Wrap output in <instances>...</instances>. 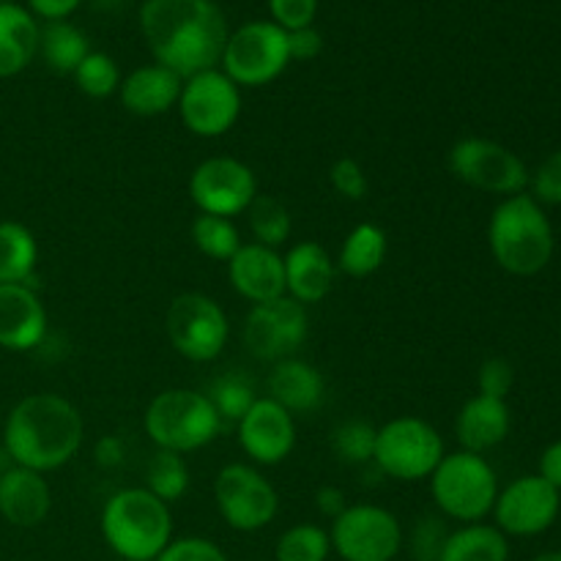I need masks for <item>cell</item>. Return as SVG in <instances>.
I'll return each instance as SVG.
<instances>
[{"label":"cell","mask_w":561,"mask_h":561,"mask_svg":"<svg viewBox=\"0 0 561 561\" xmlns=\"http://www.w3.org/2000/svg\"><path fill=\"white\" fill-rule=\"evenodd\" d=\"M140 31L159 66L181 80L217 69L228 44V20L214 0H146Z\"/></svg>","instance_id":"1"},{"label":"cell","mask_w":561,"mask_h":561,"mask_svg":"<svg viewBox=\"0 0 561 561\" xmlns=\"http://www.w3.org/2000/svg\"><path fill=\"white\" fill-rule=\"evenodd\" d=\"M82 436L85 422L77 405L53 392L22 398L3 425V447L14 466L38 474L69 463L80 453Z\"/></svg>","instance_id":"2"},{"label":"cell","mask_w":561,"mask_h":561,"mask_svg":"<svg viewBox=\"0 0 561 561\" xmlns=\"http://www.w3.org/2000/svg\"><path fill=\"white\" fill-rule=\"evenodd\" d=\"M488 244L504 272L515 277L540 274L553 257V228L531 195L502 201L488 225Z\"/></svg>","instance_id":"3"},{"label":"cell","mask_w":561,"mask_h":561,"mask_svg":"<svg viewBox=\"0 0 561 561\" xmlns=\"http://www.w3.org/2000/svg\"><path fill=\"white\" fill-rule=\"evenodd\" d=\"M102 535L121 559L153 561L173 542L170 504L159 502L146 488L118 491L102 510Z\"/></svg>","instance_id":"4"},{"label":"cell","mask_w":561,"mask_h":561,"mask_svg":"<svg viewBox=\"0 0 561 561\" xmlns=\"http://www.w3.org/2000/svg\"><path fill=\"white\" fill-rule=\"evenodd\" d=\"M142 427L159 449L186 455L208 447L222 431V422L203 392L168 389L148 403Z\"/></svg>","instance_id":"5"},{"label":"cell","mask_w":561,"mask_h":561,"mask_svg":"<svg viewBox=\"0 0 561 561\" xmlns=\"http://www.w3.org/2000/svg\"><path fill=\"white\" fill-rule=\"evenodd\" d=\"M431 496L442 515L460 524H480L499 496L496 471L482 455L460 453L444 455L431 474Z\"/></svg>","instance_id":"6"},{"label":"cell","mask_w":561,"mask_h":561,"mask_svg":"<svg viewBox=\"0 0 561 561\" xmlns=\"http://www.w3.org/2000/svg\"><path fill=\"white\" fill-rule=\"evenodd\" d=\"M444 438L420 416H398L378 427L373 463L383 477L400 482L427 480L444 458Z\"/></svg>","instance_id":"7"},{"label":"cell","mask_w":561,"mask_h":561,"mask_svg":"<svg viewBox=\"0 0 561 561\" xmlns=\"http://www.w3.org/2000/svg\"><path fill=\"white\" fill-rule=\"evenodd\" d=\"M219 64L239 88L268 85L290 64L288 31L272 20L247 22L228 36Z\"/></svg>","instance_id":"8"},{"label":"cell","mask_w":561,"mask_h":561,"mask_svg":"<svg viewBox=\"0 0 561 561\" xmlns=\"http://www.w3.org/2000/svg\"><path fill=\"white\" fill-rule=\"evenodd\" d=\"M170 345L190 362H214L225 351L230 323L222 307L206 294H179L164 316Z\"/></svg>","instance_id":"9"},{"label":"cell","mask_w":561,"mask_h":561,"mask_svg":"<svg viewBox=\"0 0 561 561\" xmlns=\"http://www.w3.org/2000/svg\"><path fill=\"white\" fill-rule=\"evenodd\" d=\"M449 173L463 184L491 195H520L529 186V170L518 153L485 137H463L449 148Z\"/></svg>","instance_id":"10"},{"label":"cell","mask_w":561,"mask_h":561,"mask_svg":"<svg viewBox=\"0 0 561 561\" xmlns=\"http://www.w3.org/2000/svg\"><path fill=\"white\" fill-rule=\"evenodd\" d=\"M329 540L343 561H392L403 548V526L378 504H348L332 520Z\"/></svg>","instance_id":"11"},{"label":"cell","mask_w":561,"mask_h":561,"mask_svg":"<svg viewBox=\"0 0 561 561\" xmlns=\"http://www.w3.org/2000/svg\"><path fill=\"white\" fill-rule=\"evenodd\" d=\"M214 502L225 524L236 531H261L277 518V488L247 463H230L214 480Z\"/></svg>","instance_id":"12"},{"label":"cell","mask_w":561,"mask_h":561,"mask_svg":"<svg viewBox=\"0 0 561 561\" xmlns=\"http://www.w3.org/2000/svg\"><path fill=\"white\" fill-rule=\"evenodd\" d=\"M181 124L197 137H222L241 115V88L225 71L208 69L186 77L179 96Z\"/></svg>","instance_id":"13"},{"label":"cell","mask_w":561,"mask_h":561,"mask_svg":"<svg viewBox=\"0 0 561 561\" xmlns=\"http://www.w3.org/2000/svg\"><path fill=\"white\" fill-rule=\"evenodd\" d=\"M310 334V316L305 305L290 296L252 305L244 321V345L255 359L283 362L296 356V351L307 343Z\"/></svg>","instance_id":"14"},{"label":"cell","mask_w":561,"mask_h":561,"mask_svg":"<svg viewBox=\"0 0 561 561\" xmlns=\"http://www.w3.org/2000/svg\"><path fill=\"white\" fill-rule=\"evenodd\" d=\"M257 195V179L250 164L233 157H211L195 168L190 179V197L201 214L236 217L247 214Z\"/></svg>","instance_id":"15"},{"label":"cell","mask_w":561,"mask_h":561,"mask_svg":"<svg viewBox=\"0 0 561 561\" xmlns=\"http://www.w3.org/2000/svg\"><path fill=\"white\" fill-rule=\"evenodd\" d=\"M496 529L513 537H535L551 529L559 515V491L540 474L520 477L504 488L493 504Z\"/></svg>","instance_id":"16"},{"label":"cell","mask_w":561,"mask_h":561,"mask_svg":"<svg viewBox=\"0 0 561 561\" xmlns=\"http://www.w3.org/2000/svg\"><path fill=\"white\" fill-rule=\"evenodd\" d=\"M239 444L257 466H277L294 453L296 422L294 414L274 403L272 398H257L255 405L241 416Z\"/></svg>","instance_id":"17"},{"label":"cell","mask_w":561,"mask_h":561,"mask_svg":"<svg viewBox=\"0 0 561 561\" xmlns=\"http://www.w3.org/2000/svg\"><path fill=\"white\" fill-rule=\"evenodd\" d=\"M228 279L239 296H244L252 305L279 299L285 294V263L283 255L272 247L263 244H241L228 261Z\"/></svg>","instance_id":"18"},{"label":"cell","mask_w":561,"mask_h":561,"mask_svg":"<svg viewBox=\"0 0 561 561\" xmlns=\"http://www.w3.org/2000/svg\"><path fill=\"white\" fill-rule=\"evenodd\" d=\"M47 337V310L27 285H0V348L33 351Z\"/></svg>","instance_id":"19"},{"label":"cell","mask_w":561,"mask_h":561,"mask_svg":"<svg viewBox=\"0 0 561 561\" xmlns=\"http://www.w3.org/2000/svg\"><path fill=\"white\" fill-rule=\"evenodd\" d=\"M285 263V294L296 299L299 305H318L332 294L334 266L332 255L323 250L318 241H299L290 247L288 255H283Z\"/></svg>","instance_id":"20"},{"label":"cell","mask_w":561,"mask_h":561,"mask_svg":"<svg viewBox=\"0 0 561 561\" xmlns=\"http://www.w3.org/2000/svg\"><path fill=\"white\" fill-rule=\"evenodd\" d=\"M53 507V491H49L44 474L22 466H11L0 480V515L11 526L33 529L44 524Z\"/></svg>","instance_id":"21"},{"label":"cell","mask_w":561,"mask_h":561,"mask_svg":"<svg viewBox=\"0 0 561 561\" xmlns=\"http://www.w3.org/2000/svg\"><path fill=\"white\" fill-rule=\"evenodd\" d=\"M181 85H184V80H181L175 71L164 69V66H140V69L131 71L126 80H121V104H124L131 115L153 118V115L168 113L170 107L179 104Z\"/></svg>","instance_id":"22"},{"label":"cell","mask_w":561,"mask_h":561,"mask_svg":"<svg viewBox=\"0 0 561 561\" xmlns=\"http://www.w3.org/2000/svg\"><path fill=\"white\" fill-rule=\"evenodd\" d=\"M266 387L268 398L283 405L288 414H310L327 398V383H323L318 367L305 359H296V356L272 367Z\"/></svg>","instance_id":"23"},{"label":"cell","mask_w":561,"mask_h":561,"mask_svg":"<svg viewBox=\"0 0 561 561\" xmlns=\"http://www.w3.org/2000/svg\"><path fill=\"white\" fill-rule=\"evenodd\" d=\"M455 436L466 453L482 455L510 436V409L504 400L474 394L455 420Z\"/></svg>","instance_id":"24"},{"label":"cell","mask_w":561,"mask_h":561,"mask_svg":"<svg viewBox=\"0 0 561 561\" xmlns=\"http://www.w3.org/2000/svg\"><path fill=\"white\" fill-rule=\"evenodd\" d=\"M36 16L16 3H0V80L31 66L38 53Z\"/></svg>","instance_id":"25"},{"label":"cell","mask_w":561,"mask_h":561,"mask_svg":"<svg viewBox=\"0 0 561 561\" xmlns=\"http://www.w3.org/2000/svg\"><path fill=\"white\" fill-rule=\"evenodd\" d=\"M38 244L20 222H0V285H27L36 290Z\"/></svg>","instance_id":"26"},{"label":"cell","mask_w":561,"mask_h":561,"mask_svg":"<svg viewBox=\"0 0 561 561\" xmlns=\"http://www.w3.org/2000/svg\"><path fill=\"white\" fill-rule=\"evenodd\" d=\"M387 250H389L387 233H383L378 225L362 222L345 236L343 250H340V257L334 266H337V272L348 274V277L354 279L370 277V274H376L378 268L383 266V261H387Z\"/></svg>","instance_id":"27"},{"label":"cell","mask_w":561,"mask_h":561,"mask_svg":"<svg viewBox=\"0 0 561 561\" xmlns=\"http://www.w3.org/2000/svg\"><path fill=\"white\" fill-rule=\"evenodd\" d=\"M38 53H42L44 64L55 71V75H75L77 66L88 58L91 44H88L85 33L75 27L71 22H47L38 31Z\"/></svg>","instance_id":"28"},{"label":"cell","mask_w":561,"mask_h":561,"mask_svg":"<svg viewBox=\"0 0 561 561\" xmlns=\"http://www.w3.org/2000/svg\"><path fill=\"white\" fill-rule=\"evenodd\" d=\"M507 537L496 526L469 524L458 531H449L438 561H507Z\"/></svg>","instance_id":"29"},{"label":"cell","mask_w":561,"mask_h":561,"mask_svg":"<svg viewBox=\"0 0 561 561\" xmlns=\"http://www.w3.org/2000/svg\"><path fill=\"white\" fill-rule=\"evenodd\" d=\"M203 394H206L208 403L214 405V411H217L222 425H239L241 416H244L257 400L255 383H252V378L241 370H228L222 373V376H217L208 383V389Z\"/></svg>","instance_id":"30"},{"label":"cell","mask_w":561,"mask_h":561,"mask_svg":"<svg viewBox=\"0 0 561 561\" xmlns=\"http://www.w3.org/2000/svg\"><path fill=\"white\" fill-rule=\"evenodd\" d=\"M247 222H250L252 236H255V244L272 247V250L283 247L290 239V230H294V219H290L285 203H279L272 195H261V192L247 208Z\"/></svg>","instance_id":"31"},{"label":"cell","mask_w":561,"mask_h":561,"mask_svg":"<svg viewBox=\"0 0 561 561\" xmlns=\"http://www.w3.org/2000/svg\"><path fill=\"white\" fill-rule=\"evenodd\" d=\"M146 491L164 504L179 502L190 491V466L184 455L159 449L146 469Z\"/></svg>","instance_id":"32"},{"label":"cell","mask_w":561,"mask_h":561,"mask_svg":"<svg viewBox=\"0 0 561 561\" xmlns=\"http://www.w3.org/2000/svg\"><path fill=\"white\" fill-rule=\"evenodd\" d=\"M192 241L211 261L228 263L241 250V233L233 219L214 217V214H197L192 222Z\"/></svg>","instance_id":"33"},{"label":"cell","mask_w":561,"mask_h":561,"mask_svg":"<svg viewBox=\"0 0 561 561\" xmlns=\"http://www.w3.org/2000/svg\"><path fill=\"white\" fill-rule=\"evenodd\" d=\"M378 427L367 420H345L332 431V453L345 466H370Z\"/></svg>","instance_id":"34"},{"label":"cell","mask_w":561,"mask_h":561,"mask_svg":"<svg viewBox=\"0 0 561 561\" xmlns=\"http://www.w3.org/2000/svg\"><path fill=\"white\" fill-rule=\"evenodd\" d=\"M332 553L329 531L316 524H296L277 540V561H327Z\"/></svg>","instance_id":"35"},{"label":"cell","mask_w":561,"mask_h":561,"mask_svg":"<svg viewBox=\"0 0 561 561\" xmlns=\"http://www.w3.org/2000/svg\"><path fill=\"white\" fill-rule=\"evenodd\" d=\"M75 82L85 96L107 99L121 88V69L107 53H88V58L77 66Z\"/></svg>","instance_id":"36"},{"label":"cell","mask_w":561,"mask_h":561,"mask_svg":"<svg viewBox=\"0 0 561 561\" xmlns=\"http://www.w3.org/2000/svg\"><path fill=\"white\" fill-rule=\"evenodd\" d=\"M449 529L442 515H422L414 524L409 537V548L416 561H438L444 546H447Z\"/></svg>","instance_id":"37"},{"label":"cell","mask_w":561,"mask_h":561,"mask_svg":"<svg viewBox=\"0 0 561 561\" xmlns=\"http://www.w3.org/2000/svg\"><path fill=\"white\" fill-rule=\"evenodd\" d=\"M329 181H332L334 192H337L340 197H345V201H362V197L367 195V186H370L367 184L365 168L351 157L337 159V162L332 164Z\"/></svg>","instance_id":"38"},{"label":"cell","mask_w":561,"mask_h":561,"mask_svg":"<svg viewBox=\"0 0 561 561\" xmlns=\"http://www.w3.org/2000/svg\"><path fill=\"white\" fill-rule=\"evenodd\" d=\"M153 561H228L222 548L206 537H184L173 540Z\"/></svg>","instance_id":"39"},{"label":"cell","mask_w":561,"mask_h":561,"mask_svg":"<svg viewBox=\"0 0 561 561\" xmlns=\"http://www.w3.org/2000/svg\"><path fill=\"white\" fill-rule=\"evenodd\" d=\"M272 22L283 31H301L310 27L318 14V0H268Z\"/></svg>","instance_id":"40"},{"label":"cell","mask_w":561,"mask_h":561,"mask_svg":"<svg viewBox=\"0 0 561 561\" xmlns=\"http://www.w3.org/2000/svg\"><path fill=\"white\" fill-rule=\"evenodd\" d=\"M531 190H535L537 203L548 206H561V151H553L540 162V168L531 175Z\"/></svg>","instance_id":"41"},{"label":"cell","mask_w":561,"mask_h":561,"mask_svg":"<svg viewBox=\"0 0 561 561\" xmlns=\"http://www.w3.org/2000/svg\"><path fill=\"white\" fill-rule=\"evenodd\" d=\"M477 383H480V394H488V398L496 400H507L510 389L515 383V373L513 365L502 356H493L488 359L485 365L480 367V376H477Z\"/></svg>","instance_id":"42"},{"label":"cell","mask_w":561,"mask_h":561,"mask_svg":"<svg viewBox=\"0 0 561 561\" xmlns=\"http://www.w3.org/2000/svg\"><path fill=\"white\" fill-rule=\"evenodd\" d=\"M323 49V36L316 27H301V31L288 33V53L290 60H316Z\"/></svg>","instance_id":"43"},{"label":"cell","mask_w":561,"mask_h":561,"mask_svg":"<svg viewBox=\"0 0 561 561\" xmlns=\"http://www.w3.org/2000/svg\"><path fill=\"white\" fill-rule=\"evenodd\" d=\"M27 3H31V14L42 16L47 22H60L75 14L82 0H27Z\"/></svg>","instance_id":"44"},{"label":"cell","mask_w":561,"mask_h":561,"mask_svg":"<svg viewBox=\"0 0 561 561\" xmlns=\"http://www.w3.org/2000/svg\"><path fill=\"white\" fill-rule=\"evenodd\" d=\"M93 458L102 469H118L124 463V442L118 436H102L93 449Z\"/></svg>","instance_id":"45"},{"label":"cell","mask_w":561,"mask_h":561,"mask_svg":"<svg viewBox=\"0 0 561 561\" xmlns=\"http://www.w3.org/2000/svg\"><path fill=\"white\" fill-rule=\"evenodd\" d=\"M316 507L318 513L327 515V518H337L348 504H345V493L334 485H321L316 491Z\"/></svg>","instance_id":"46"},{"label":"cell","mask_w":561,"mask_h":561,"mask_svg":"<svg viewBox=\"0 0 561 561\" xmlns=\"http://www.w3.org/2000/svg\"><path fill=\"white\" fill-rule=\"evenodd\" d=\"M540 477L548 482V485H553L557 491H561V442L551 444V447L542 453Z\"/></svg>","instance_id":"47"},{"label":"cell","mask_w":561,"mask_h":561,"mask_svg":"<svg viewBox=\"0 0 561 561\" xmlns=\"http://www.w3.org/2000/svg\"><path fill=\"white\" fill-rule=\"evenodd\" d=\"M11 466H14V460H11V455L5 453V447H0V480H3V474L11 469Z\"/></svg>","instance_id":"48"},{"label":"cell","mask_w":561,"mask_h":561,"mask_svg":"<svg viewBox=\"0 0 561 561\" xmlns=\"http://www.w3.org/2000/svg\"><path fill=\"white\" fill-rule=\"evenodd\" d=\"M121 3H124V0H93V5H96V9H118Z\"/></svg>","instance_id":"49"},{"label":"cell","mask_w":561,"mask_h":561,"mask_svg":"<svg viewBox=\"0 0 561 561\" xmlns=\"http://www.w3.org/2000/svg\"><path fill=\"white\" fill-rule=\"evenodd\" d=\"M531 561H561V551H553V553H540V557H535Z\"/></svg>","instance_id":"50"},{"label":"cell","mask_w":561,"mask_h":561,"mask_svg":"<svg viewBox=\"0 0 561 561\" xmlns=\"http://www.w3.org/2000/svg\"><path fill=\"white\" fill-rule=\"evenodd\" d=\"M0 3H14V0H0Z\"/></svg>","instance_id":"51"},{"label":"cell","mask_w":561,"mask_h":561,"mask_svg":"<svg viewBox=\"0 0 561 561\" xmlns=\"http://www.w3.org/2000/svg\"><path fill=\"white\" fill-rule=\"evenodd\" d=\"M0 427H3V416H0Z\"/></svg>","instance_id":"52"}]
</instances>
